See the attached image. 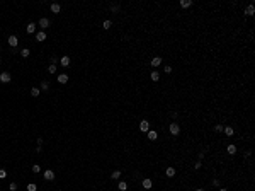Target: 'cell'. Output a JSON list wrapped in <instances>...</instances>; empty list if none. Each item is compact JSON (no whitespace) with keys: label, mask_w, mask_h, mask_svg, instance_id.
I'll list each match as a JSON object with an SVG mask.
<instances>
[{"label":"cell","mask_w":255,"mask_h":191,"mask_svg":"<svg viewBox=\"0 0 255 191\" xmlns=\"http://www.w3.org/2000/svg\"><path fill=\"white\" fill-rule=\"evenodd\" d=\"M111 10H112V12H118V10H119V5L118 4H112V5H111Z\"/></svg>","instance_id":"cell-29"},{"label":"cell","mask_w":255,"mask_h":191,"mask_svg":"<svg viewBox=\"0 0 255 191\" xmlns=\"http://www.w3.org/2000/svg\"><path fill=\"white\" fill-rule=\"evenodd\" d=\"M150 77H151V80H153V82H157L158 79H160V73H158V72H151Z\"/></svg>","instance_id":"cell-24"},{"label":"cell","mask_w":255,"mask_h":191,"mask_svg":"<svg viewBox=\"0 0 255 191\" xmlns=\"http://www.w3.org/2000/svg\"><path fill=\"white\" fill-rule=\"evenodd\" d=\"M27 191H36V184H34V183L27 184Z\"/></svg>","instance_id":"cell-28"},{"label":"cell","mask_w":255,"mask_h":191,"mask_svg":"<svg viewBox=\"0 0 255 191\" xmlns=\"http://www.w3.org/2000/svg\"><path fill=\"white\" fill-rule=\"evenodd\" d=\"M7 41H9V45L12 46V48H16V46L19 45V39H17V36H14V34H12V36H9Z\"/></svg>","instance_id":"cell-4"},{"label":"cell","mask_w":255,"mask_h":191,"mask_svg":"<svg viewBox=\"0 0 255 191\" xmlns=\"http://www.w3.org/2000/svg\"><path fill=\"white\" fill-rule=\"evenodd\" d=\"M29 55H31V51H29V49H27V48H24V49H20V56H22V58H27V56H29Z\"/></svg>","instance_id":"cell-22"},{"label":"cell","mask_w":255,"mask_h":191,"mask_svg":"<svg viewBox=\"0 0 255 191\" xmlns=\"http://www.w3.org/2000/svg\"><path fill=\"white\" fill-rule=\"evenodd\" d=\"M61 65H63V67H68L70 65V61H72V60H70V56H68V55H65V56H61Z\"/></svg>","instance_id":"cell-10"},{"label":"cell","mask_w":255,"mask_h":191,"mask_svg":"<svg viewBox=\"0 0 255 191\" xmlns=\"http://www.w3.org/2000/svg\"><path fill=\"white\" fill-rule=\"evenodd\" d=\"M111 26H112V22H111V20H104V29H109Z\"/></svg>","instance_id":"cell-30"},{"label":"cell","mask_w":255,"mask_h":191,"mask_svg":"<svg viewBox=\"0 0 255 191\" xmlns=\"http://www.w3.org/2000/svg\"><path fill=\"white\" fill-rule=\"evenodd\" d=\"M245 14H247V16H253V14H255V7H253V4H250L247 9H245Z\"/></svg>","instance_id":"cell-11"},{"label":"cell","mask_w":255,"mask_h":191,"mask_svg":"<svg viewBox=\"0 0 255 191\" xmlns=\"http://www.w3.org/2000/svg\"><path fill=\"white\" fill-rule=\"evenodd\" d=\"M43 176H44V179H46V181H53V179H55V172H53L51 169L44 171V174H43Z\"/></svg>","instance_id":"cell-5"},{"label":"cell","mask_w":255,"mask_h":191,"mask_svg":"<svg viewBox=\"0 0 255 191\" xmlns=\"http://www.w3.org/2000/svg\"><path fill=\"white\" fill-rule=\"evenodd\" d=\"M163 70H165V73H170V72H172V67H168V65H167Z\"/></svg>","instance_id":"cell-37"},{"label":"cell","mask_w":255,"mask_h":191,"mask_svg":"<svg viewBox=\"0 0 255 191\" xmlns=\"http://www.w3.org/2000/svg\"><path fill=\"white\" fill-rule=\"evenodd\" d=\"M162 65V58L160 56H155L153 60H151V67H160Z\"/></svg>","instance_id":"cell-15"},{"label":"cell","mask_w":255,"mask_h":191,"mask_svg":"<svg viewBox=\"0 0 255 191\" xmlns=\"http://www.w3.org/2000/svg\"><path fill=\"white\" fill-rule=\"evenodd\" d=\"M146 133H148V138H150L151 142H155V140L158 138V133H157V131H155V130H148V131H146Z\"/></svg>","instance_id":"cell-8"},{"label":"cell","mask_w":255,"mask_h":191,"mask_svg":"<svg viewBox=\"0 0 255 191\" xmlns=\"http://www.w3.org/2000/svg\"><path fill=\"white\" fill-rule=\"evenodd\" d=\"M44 39H46V33H44V31L36 33V41H44Z\"/></svg>","instance_id":"cell-14"},{"label":"cell","mask_w":255,"mask_h":191,"mask_svg":"<svg viewBox=\"0 0 255 191\" xmlns=\"http://www.w3.org/2000/svg\"><path fill=\"white\" fill-rule=\"evenodd\" d=\"M170 116H172V118H177L179 114H177V111H172V113H170Z\"/></svg>","instance_id":"cell-38"},{"label":"cell","mask_w":255,"mask_h":191,"mask_svg":"<svg viewBox=\"0 0 255 191\" xmlns=\"http://www.w3.org/2000/svg\"><path fill=\"white\" fill-rule=\"evenodd\" d=\"M219 184H221L219 179H213V186H219Z\"/></svg>","instance_id":"cell-35"},{"label":"cell","mask_w":255,"mask_h":191,"mask_svg":"<svg viewBox=\"0 0 255 191\" xmlns=\"http://www.w3.org/2000/svg\"><path fill=\"white\" fill-rule=\"evenodd\" d=\"M214 130L219 133V131H223V130H225V126H223V125H216V126H214Z\"/></svg>","instance_id":"cell-31"},{"label":"cell","mask_w":255,"mask_h":191,"mask_svg":"<svg viewBox=\"0 0 255 191\" xmlns=\"http://www.w3.org/2000/svg\"><path fill=\"white\" fill-rule=\"evenodd\" d=\"M180 5H182L184 9H187V7H192V0H182V2H180Z\"/></svg>","instance_id":"cell-20"},{"label":"cell","mask_w":255,"mask_h":191,"mask_svg":"<svg viewBox=\"0 0 255 191\" xmlns=\"http://www.w3.org/2000/svg\"><path fill=\"white\" fill-rule=\"evenodd\" d=\"M41 171V166H39V164H34V166H33V172H39Z\"/></svg>","instance_id":"cell-27"},{"label":"cell","mask_w":255,"mask_h":191,"mask_svg":"<svg viewBox=\"0 0 255 191\" xmlns=\"http://www.w3.org/2000/svg\"><path fill=\"white\" fill-rule=\"evenodd\" d=\"M0 51H2V46H0Z\"/></svg>","instance_id":"cell-41"},{"label":"cell","mask_w":255,"mask_h":191,"mask_svg":"<svg viewBox=\"0 0 255 191\" xmlns=\"http://www.w3.org/2000/svg\"><path fill=\"white\" fill-rule=\"evenodd\" d=\"M219 191H228V189H226V188H219Z\"/></svg>","instance_id":"cell-39"},{"label":"cell","mask_w":255,"mask_h":191,"mask_svg":"<svg viewBox=\"0 0 255 191\" xmlns=\"http://www.w3.org/2000/svg\"><path fill=\"white\" fill-rule=\"evenodd\" d=\"M225 135H226V137H233V133H235V130H233V128H231V126H225Z\"/></svg>","instance_id":"cell-13"},{"label":"cell","mask_w":255,"mask_h":191,"mask_svg":"<svg viewBox=\"0 0 255 191\" xmlns=\"http://www.w3.org/2000/svg\"><path fill=\"white\" fill-rule=\"evenodd\" d=\"M39 92H41V90L37 89V87H33V89H31V96H33V97H37V96H39Z\"/></svg>","instance_id":"cell-23"},{"label":"cell","mask_w":255,"mask_h":191,"mask_svg":"<svg viewBox=\"0 0 255 191\" xmlns=\"http://www.w3.org/2000/svg\"><path fill=\"white\" fill-rule=\"evenodd\" d=\"M9 189H10V191H16L17 189V184L16 183H10V184H9Z\"/></svg>","instance_id":"cell-32"},{"label":"cell","mask_w":255,"mask_h":191,"mask_svg":"<svg viewBox=\"0 0 255 191\" xmlns=\"http://www.w3.org/2000/svg\"><path fill=\"white\" fill-rule=\"evenodd\" d=\"M56 60H58L56 56H51V58H49V61H51V65H56Z\"/></svg>","instance_id":"cell-34"},{"label":"cell","mask_w":255,"mask_h":191,"mask_svg":"<svg viewBox=\"0 0 255 191\" xmlns=\"http://www.w3.org/2000/svg\"><path fill=\"white\" fill-rule=\"evenodd\" d=\"M165 174H167V178H174L175 176V169L174 167H168V169L165 171Z\"/></svg>","instance_id":"cell-18"},{"label":"cell","mask_w":255,"mask_h":191,"mask_svg":"<svg viewBox=\"0 0 255 191\" xmlns=\"http://www.w3.org/2000/svg\"><path fill=\"white\" fill-rule=\"evenodd\" d=\"M58 82H60V84H66V82H68V75H66V73H60V75H58Z\"/></svg>","instance_id":"cell-9"},{"label":"cell","mask_w":255,"mask_h":191,"mask_svg":"<svg viewBox=\"0 0 255 191\" xmlns=\"http://www.w3.org/2000/svg\"><path fill=\"white\" fill-rule=\"evenodd\" d=\"M5 176H7V172H5V169H0V179H4Z\"/></svg>","instance_id":"cell-33"},{"label":"cell","mask_w":255,"mask_h":191,"mask_svg":"<svg viewBox=\"0 0 255 191\" xmlns=\"http://www.w3.org/2000/svg\"><path fill=\"white\" fill-rule=\"evenodd\" d=\"M27 33H36V24H34V22H29L27 24Z\"/></svg>","instance_id":"cell-17"},{"label":"cell","mask_w":255,"mask_h":191,"mask_svg":"<svg viewBox=\"0 0 255 191\" xmlns=\"http://www.w3.org/2000/svg\"><path fill=\"white\" fill-rule=\"evenodd\" d=\"M140 130L141 131H148L150 130V121H148V119H143V121L140 123Z\"/></svg>","instance_id":"cell-3"},{"label":"cell","mask_w":255,"mask_h":191,"mask_svg":"<svg viewBox=\"0 0 255 191\" xmlns=\"http://www.w3.org/2000/svg\"><path fill=\"white\" fill-rule=\"evenodd\" d=\"M41 89H43V90H48L49 89V82L48 80H43V82H41Z\"/></svg>","instance_id":"cell-25"},{"label":"cell","mask_w":255,"mask_h":191,"mask_svg":"<svg viewBox=\"0 0 255 191\" xmlns=\"http://www.w3.org/2000/svg\"><path fill=\"white\" fill-rule=\"evenodd\" d=\"M196 191H204V189H203V188H197V189H196Z\"/></svg>","instance_id":"cell-40"},{"label":"cell","mask_w":255,"mask_h":191,"mask_svg":"<svg viewBox=\"0 0 255 191\" xmlns=\"http://www.w3.org/2000/svg\"><path fill=\"white\" fill-rule=\"evenodd\" d=\"M201 166H203V162H201V160H197V162L194 164V167H196V169H201Z\"/></svg>","instance_id":"cell-36"},{"label":"cell","mask_w":255,"mask_h":191,"mask_svg":"<svg viewBox=\"0 0 255 191\" xmlns=\"http://www.w3.org/2000/svg\"><path fill=\"white\" fill-rule=\"evenodd\" d=\"M226 152H228L230 155H235V154H236V147L231 143V145H228V147H226Z\"/></svg>","instance_id":"cell-16"},{"label":"cell","mask_w":255,"mask_h":191,"mask_svg":"<svg viewBox=\"0 0 255 191\" xmlns=\"http://www.w3.org/2000/svg\"><path fill=\"white\" fill-rule=\"evenodd\" d=\"M118 188H119L121 191H126V189H128V183H124V181H119V183H118Z\"/></svg>","instance_id":"cell-19"},{"label":"cell","mask_w":255,"mask_h":191,"mask_svg":"<svg viewBox=\"0 0 255 191\" xmlns=\"http://www.w3.org/2000/svg\"><path fill=\"white\" fill-rule=\"evenodd\" d=\"M151 186H153V181H151L150 178H145V179H143V188H145V189H150Z\"/></svg>","instance_id":"cell-7"},{"label":"cell","mask_w":255,"mask_h":191,"mask_svg":"<svg viewBox=\"0 0 255 191\" xmlns=\"http://www.w3.org/2000/svg\"><path fill=\"white\" fill-rule=\"evenodd\" d=\"M51 12L53 14H60V10H61V7H60V4H51Z\"/></svg>","instance_id":"cell-12"},{"label":"cell","mask_w":255,"mask_h":191,"mask_svg":"<svg viewBox=\"0 0 255 191\" xmlns=\"http://www.w3.org/2000/svg\"><path fill=\"white\" fill-rule=\"evenodd\" d=\"M48 72L49 73H55V72H56V65H49L48 67Z\"/></svg>","instance_id":"cell-26"},{"label":"cell","mask_w":255,"mask_h":191,"mask_svg":"<svg viewBox=\"0 0 255 191\" xmlns=\"http://www.w3.org/2000/svg\"><path fill=\"white\" fill-rule=\"evenodd\" d=\"M10 79H12V75H10L9 72H2L0 73V82H2V84H9Z\"/></svg>","instance_id":"cell-2"},{"label":"cell","mask_w":255,"mask_h":191,"mask_svg":"<svg viewBox=\"0 0 255 191\" xmlns=\"http://www.w3.org/2000/svg\"><path fill=\"white\" fill-rule=\"evenodd\" d=\"M168 130H170V133L174 135V137H177L179 133H180V125H179L177 121H174V123H170V126H168Z\"/></svg>","instance_id":"cell-1"},{"label":"cell","mask_w":255,"mask_h":191,"mask_svg":"<svg viewBox=\"0 0 255 191\" xmlns=\"http://www.w3.org/2000/svg\"><path fill=\"white\" fill-rule=\"evenodd\" d=\"M119 178H121V171H114L112 174H111V179H114V181H118Z\"/></svg>","instance_id":"cell-21"},{"label":"cell","mask_w":255,"mask_h":191,"mask_svg":"<svg viewBox=\"0 0 255 191\" xmlns=\"http://www.w3.org/2000/svg\"><path fill=\"white\" fill-rule=\"evenodd\" d=\"M48 26H49V19H46V17H41V19H39V27H41V31H43L44 27H48Z\"/></svg>","instance_id":"cell-6"}]
</instances>
